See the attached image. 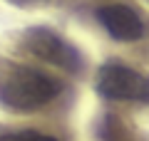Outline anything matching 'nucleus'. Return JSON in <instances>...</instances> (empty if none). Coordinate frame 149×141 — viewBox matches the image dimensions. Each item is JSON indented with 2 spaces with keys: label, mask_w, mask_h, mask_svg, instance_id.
Here are the masks:
<instances>
[{
  "label": "nucleus",
  "mask_w": 149,
  "mask_h": 141,
  "mask_svg": "<svg viewBox=\"0 0 149 141\" xmlns=\"http://www.w3.org/2000/svg\"><path fill=\"white\" fill-rule=\"evenodd\" d=\"M62 92V82L52 74L20 62L0 59V104L10 111L30 114L47 106Z\"/></svg>",
  "instance_id": "nucleus-1"
},
{
  "label": "nucleus",
  "mask_w": 149,
  "mask_h": 141,
  "mask_svg": "<svg viewBox=\"0 0 149 141\" xmlns=\"http://www.w3.org/2000/svg\"><path fill=\"white\" fill-rule=\"evenodd\" d=\"M100 97L109 102H142L149 104V77L122 62H107L100 67L95 79Z\"/></svg>",
  "instance_id": "nucleus-2"
},
{
  "label": "nucleus",
  "mask_w": 149,
  "mask_h": 141,
  "mask_svg": "<svg viewBox=\"0 0 149 141\" xmlns=\"http://www.w3.org/2000/svg\"><path fill=\"white\" fill-rule=\"evenodd\" d=\"M20 45L25 52H30L32 57L42 59V62L60 67L65 72H80L82 69V55L74 45H70L65 37H60L50 27H30L22 32Z\"/></svg>",
  "instance_id": "nucleus-3"
},
{
  "label": "nucleus",
  "mask_w": 149,
  "mask_h": 141,
  "mask_svg": "<svg viewBox=\"0 0 149 141\" xmlns=\"http://www.w3.org/2000/svg\"><path fill=\"white\" fill-rule=\"evenodd\" d=\"M95 15L100 20V25L109 32V37L117 42H137L149 35L142 15L132 5H124V3L102 5V8H97Z\"/></svg>",
  "instance_id": "nucleus-4"
},
{
  "label": "nucleus",
  "mask_w": 149,
  "mask_h": 141,
  "mask_svg": "<svg viewBox=\"0 0 149 141\" xmlns=\"http://www.w3.org/2000/svg\"><path fill=\"white\" fill-rule=\"evenodd\" d=\"M0 141H60V139L45 134V131H37V129H17V131L0 134Z\"/></svg>",
  "instance_id": "nucleus-5"
},
{
  "label": "nucleus",
  "mask_w": 149,
  "mask_h": 141,
  "mask_svg": "<svg viewBox=\"0 0 149 141\" xmlns=\"http://www.w3.org/2000/svg\"><path fill=\"white\" fill-rule=\"evenodd\" d=\"M122 136H124V126L117 116H112V114L102 116V124H100V139L102 141H122Z\"/></svg>",
  "instance_id": "nucleus-6"
},
{
  "label": "nucleus",
  "mask_w": 149,
  "mask_h": 141,
  "mask_svg": "<svg viewBox=\"0 0 149 141\" xmlns=\"http://www.w3.org/2000/svg\"><path fill=\"white\" fill-rule=\"evenodd\" d=\"M17 5H32V3H45V0H13Z\"/></svg>",
  "instance_id": "nucleus-7"
}]
</instances>
